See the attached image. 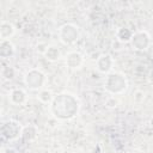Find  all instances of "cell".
<instances>
[{
    "label": "cell",
    "instance_id": "17",
    "mask_svg": "<svg viewBox=\"0 0 153 153\" xmlns=\"http://www.w3.org/2000/svg\"><path fill=\"white\" fill-rule=\"evenodd\" d=\"M143 99H145V92H143V91L137 90V91L134 92V100H135L136 103H141Z\"/></svg>",
    "mask_w": 153,
    "mask_h": 153
},
{
    "label": "cell",
    "instance_id": "15",
    "mask_svg": "<svg viewBox=\"0 0 153 153\" xmlns=\"http://www.w3.org/2000/svg\"><path fill=\"white\" fill-rule=\"evenodd\" d=\"M55 96H53V92L50 90H47V88H43L39 91L38 93V99L44 103V104H51L53 99H54Z\"/></svg>",
    "mask_w": 153,
    "mask_h": 153
},
{
    "label": "cell",
    "instance_id": "9",
    "mask_svg": "<svg viewBox=\"0 0 153 153\" xmlns=\"http://www.w3.org/2000/svg\"><path fill=\"white\" fill-rule=\"evenodd\" d=\"M16 53V48L10 39H1L0 43V56L2 59L12 57Z\"/></svg>",
    "mask_w": 153,
    "mask_h": 153
},
{
    "label": "cell",
    "instance_id": "11",
    "mask_svg": "<svg viewBox=\"0 0 153 153\" xmlns=\"http://www.w3.org/2000/svg\"><path fill=\"white\" fill-rule=\"evenodd\" d=\"M43 55H44L45 60H48L50 62H55V61H59L61 59V50H60V48L57 45L51 44V45L47 47V49L43 53Z\"/></svg>",
    "mask_w": 153,
    "mask_h": 153
},
{
    "label": "cell",
    "instance_id": "14",
    "mask_svg": "<svg viewBox=\"0 0 153 153\" xmlns=\"http://www.w3.org/2000/svg\"><path fill=\"white\" fill-rule=\"evenodd\" d=\"M134 32L128 29V27H120L116 32V38L121 42V43H127V42H130L131 37H133Z\"/></svg>",
    "mask_w": 153,
    "mask_h": 153
},
{
    "label": "cell",
    "instance_id": "12",
    "mask_svg": "<svg viewBox=\"0 0 153 153\" xmlns=\"http://www.w3.org/2000/svg\"><path fill=\"white\" fill-rule=\"evenodd\" d=\"M10 100L14 105H22L26 102V92L22 88H14L10 93Z\"/></svg>",
    "mask_w": 153,
    "mask_h": 153
},
{
    "label": "cell",
    "instance_id": "8",
    "mask_svg": "<svg viewBox=\"0 0 153 153\" xmlns=\"http://www.w3.org/2000/svg\"><path fill=\"white\" fill-rule=\"evenodd\" d=\"M66 66L71 69H78L84 63V56L79 51H71L66 55Z\"/></svg>",
    "mask_w": 153,
    "mask_h": 153
},
{
    "label": "cell",
    "instance_id": "10",
    "mask_svg": "<svg viewBox=\"0 0 153 153\" xmlns=\"http://www.w3.org/2000/svg\"><path fill=\"white\" fill-rule=\"evenodd\" d=\"M16 33V27L11 22H1L0 24V37L1 39H8Z\"/></svg>",
    "mask_w": 153,
    "mask_h": 153
},
{
    "label": "cell",
    "instance_id": "3",
    "mask_svg": "<svg viewBox=\"0 0 153 153\" xmlns=\"http://www.w3.org/2000/svg\"><path fill=\"white\" fill-rule=\"evenodd\" d=\"M45 81L47 76L41 69L32 68L24 75V84L30 90H41L45 85Z\"/></svg>",
    "mask_w": 153,
    "mask_h": 153
},
{
    "label": "cell",
    "instance_id": "16",
    "mask_svg": "<svg viewBox=\"0 0 153 153\" xmlns=\"http://www.w3.org/2000/svg\"><path fill=\"white\" fill-rule=\"evenodd\" d=\"M1 75H2L5 79H12L13 75H14V71H13L12 67L5 66V67H2V69H1Z\"/></svg>",
    "mask_w": 153,
    "mask_h": 153
},
{
    "label": "cell",
    "instance_id": "5",
    "mask_svg": "<svg viewBox=\"0 0 153 153\" xmlns=\"http://www.w3.org/2000/svg\"><path fill=\"white\" fill-rule=\"evenodd\" d=\"M22 130H23V128H22L20 123L14 120H8V121L4 122L0 128L1 136L7 141H13V140L19 139L22 136Z\"/></svg>",
    "mask_w": 153,
    "mask_h": 153
},
{
    "label": "cell",
    "instance_id": "7",
    "mask_svg": "<svg viewBox=\"0 0 153 153\" xmlns=\"http://www.w3.org/2000/svg\"><path fill=\"white\" fill-rule=\"evenodd\" d=\"M96 67L100 73L109 74L111 73V69L114 67V59L110 54H102L97 57Z\"/></svg>",
    "mask_w": 153,
    "mask_h": 153
},
{
    "label": "cell",
    "instance_id": "4",
    "mask_svg": "<svg viewBox=\"0 0 153 153\" xmlns=\"http://www.w3.org/2000/svg\"><path fill=\"white\" fill-rule=\"evenodd\" d=\"M80 37V31L76 25L72 23H66L59 29V38L66 45H72L78 42Z\"/></svg>",
    "mask_w": 153,
    "mask_h": 153
},
{
    "label": "cell",
    "instance_id": "1",
    "mask_svg": "<svg viewBox=\"0 0 153 153\" xmlns=\"http://www.w3.org/2000/svg\"><path fill=\"white\" fill-rule=\"evenodd\" d=\"M79 109H80L79 99L74 94L68 92L59 93L57 96L54 97L50 104V110L54 117L62 121L74 118L78 115Z\"/></svg>",
    "mask_w": 153,
    "mask_h": 153
},
{
    "label": "cell",
    "instance_id": "2",
    "mask_svg": "<svg viewBox=\"0 0 153 153\" xmlns=\"http://www.w3.org/2000/svg\"><path fill=\"white\" fill-rule=\"evenodd\" d=\"M128 87V81L124 74L120 72H111L106 75L104 81V88L111 94H121Z\"/></svg>",
    "mask_w": 153,
    "mask_h": 153
},
{
    "label": "cell",
    "instance_id": "13",
    "mask_svg": "<svg viewBox=\"0 0 153 153\" xmlns=\"http://www.w3.org/2000/svg\"><path fill=\"white\" fill-rule=\"evenodd\" d=\"M37 128L35 127V126H26V127H24L23 128V130H22V139L24 140V141H26V142H30V141H33L36 137H37Z\"/></svg>",
    "mask_w": 153,
    "mask_h": 153
},
{
    "label": "cell",
    "instance_id": "19",
    "mask_svg": "<svg viewBox=\"0 0 153 153\" xmlns=\"http://www.w3.org/2000/svg\"><path fill=\"white\" fill-rule=\"evenodd\" d=\"M2 153H17V151L14 148H6Z\"/></svg>",
    "mask_w": 153,
    "mask_h": 153
},
{
    "label": "cell",
    "instance_id": "6",
    "mask_svg": "<svg viewBox=\"0 0 153 153\" xmlns=\"http://www.w3.org/2000/svg\"><path fill=\"white\" fill-rule=\"evenodd\" d=\"M130 44L135 50H146L151 44V36L145 30L136 31L130 39Z\"/></svg>",
    "mask_w": 153,
    "mask_h": 153
},
{
    "label": "cell",
    "instance_id": "18",
    "mask_svg": "<svg viewBox=\"0 0 153 153\" xmlns=\"http://www.w3.org/2000/svg\"><path fill=\"white\" fill-rule=\"evenodd\" d=\"M148 81H149V84L153 86V69L149 72V74H148Z\"/></svg>",
    "mask_w": 153,
    "mask_h": 153
}]
</instances>
